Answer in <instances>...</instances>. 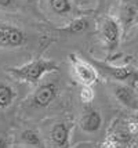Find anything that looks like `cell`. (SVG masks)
<instances>
[{"instance_id": "obj_1", "label": "cell", "mask_w": 138, "mask_h": 148, "mask_svg": "<svg viewBox=\"0 0 138 148\" xmlns=\"http://www.w3.org/2000/svg\"><path fill=\"white\" fill-rule=\"evenodd\" d=\"M57 69H58L57 62L50 61V60H44V58H37V60H33V61L25 65H21V66H11L7 71L13 77L18 79L21 82L37 84L40 82V79L46 73L57 71Z\"/></svg>"}, {"instance_id": "obj_2", "label": "cell", "mask_w": 138, "mask_h": 148, "mask_svg": "<svg viewBox=\"0 0 138 148\" xmlns=\"http://www.w3.org/2000/svg\"><path fill=\"white\" fill-rule=\"evenodd\" d=\"M95 68L97 71L101 72L102 75L109 77L115 82L119 83H124L128 86L135 87L138 84V68H134L131 65H112L105 61H99L95 58H90L88 60Z\"/></svg>"}, {"instance_id": "obj_3", "label": "cell", "mask_w": 138, "mask_h": 148, "mask_svg": "<svg viewBox=\"0 0 138 148\" xmlns=\"http://www.w3.org/2000/svg\"><path fill=\"white\" fill-rule=\"evenodd\" d=\"M71 68H72L73 76L80 84L92 86L98 79V71L90 61H86L80 58L77 54H69Z\"/></svg>"}, {"instance_id": "obj_4", "label": "cell", "mask_w": 138, "mask_h": 148, "mask_svg": "<svg viewBox=\"0 0 138 148\" xmlns=\"http://www.w3.org/2000/svg\"><path fill=\"white\" fill-rule=\"evenodd\" d=\"M99 32H101V38L105 43L106 49L109 51H115L119 47L120 43V38H122V26L116 18L113 17H105L101 22V28H99Z\"/></svg>"}, {"instance_id": "obj_5", "label": "cell", "mask_w": 138, "mask_h": 148, "mask_svg": "<svg viewBox=\"0 0 138 148\" xmlns=\"http://www.w3.org/2000/svg\"><path fill=\"white\" fill-rule=\"evenodd\" d=\"M27 33L11 24H0V47L18 49L27 43Z\"/></svg>"}, {"instance_id": "obj_6", "label": "cell", "mask_w": 138, "mask_h": 148, "mask_svg": "<svg viewBox=\"0 0 138 148\" xmlns=\"http://www.w3.org/2000/svg\"><path fill=\"white\" fill-rule=\"evenodd\" d=\"M112 93L123 107L131 111H138V93L135 91V87L115 82L112 84Z\"/></svg>"}, {"instance_id": "obj_7", "label": "cell", "mask_w": 138, "mask_h": 148, "mask_svg": "<svg viewBox=\"0 0 138 148\" xmlns=\"http://www.w3.org/2000/svg\"><path fill=\"white\" fill-rule=\"evenodd\" d=\"M57 94H58L57 83H44L33 93L31 104L32 107H36V108H46L55 100Z\"/></svg>"}, {"instance_id": "obj_8", "label": "cell", "mask_w": 138, "mask_h": 148, "mask_svg": "<svg viewBox=\"0 0 138 148\" xmlns=\"http://www.w3.org/2000/svg\"><path fill=\"white\" fill-rule=\"evenodd\" d=\"M119 22L122 26V31L124 33L128 32L133 26L138 24V3L135 1H124L120 7Z\"/></svg>"}, {"instance_id": "obj_9", "label": "cell", "mask_w": 138, "mask_h": 148, "mask_svg": "<svg viewBox=\"0 0 138 148\" xmlns=\"http://www.w3.org/2000/svg\"><path fill=\"white\" fill-rule=\"evenodd\" d=\"M71 130H72V123L58 122L54 125L51 133H50L54 148H69V145H71Z\"/></svg>"}, {"instance_id": "obj_10", "label": "cell", "mask_w": 138, "mask_h": 148, "mask_svg": "<svg viewBox=\"0 0 138 148\" xmlns=\"http://www.w3.org/2000/svg\"><path fill=\"white\" fill-rule=\"evenodd\" d=\"M102 126V115L98 110H88L80 119V129L87 134L97 133Z\"/></svg>"}, {"instance_id": "obj_11", "label": "cell", "mask_w": 138, "mask_h": 148, "mask_svg": "<svg viewBox=\"0 0 138 148\" xmlns=\"http://www.w3.org/2000/svg\"><path fill=\"white\" fill-rule=\"evenodd\" d=\"M21 138V143L25 144L27 147H31V148H44V144H43V140L40 134L33 129H27L24 130L20 136Z\"/></svg>"}, {"instance_id": "obj_12", "label": "cell", "mask_w": 138, "mask_h": 148, "mask_svg": "<svg viewBox=\"0 0 138 148\" xmlns=\"http://www.w3.org/2000/svg\"><path fill=\"white\" fill-rule=\"evenodd\" d=\"M15 100V90L10 84L0 83V110H7Z\"/></svg>"}, {"instance_id": "obj_13", "label": "cell", "mask_w": 138, "mask_h": 148, "mask_svg": "<svg viewBox=\"0 0 138 148\" xmlns=\"http://www.w3.org/2000/svg\"><path fill=\"white\" fill-rule=\"evenodd\" d=\"M88 26H90V21L84 17H79V18L73 19L72 22H69L64 28V32H68L71 35H80V33L86 32Z\"/></svg>"}, {"instance_id": "obj_14", "label": "cell", "mask_w": 138, "mask_h": 148, "mask_svg": "<svg viewBox=\"0 0 138 148\" xmlns=\"http://www.w3.org/2000/svg\"><path fill=\"white\" fill-rule=\"evenodd\" d=\"M48 6L57 15H68L73 11L72 0H48Z\"/></svg>"}, {"instance_id": "obj_15", "label": "cell", "mask_w": 138, "mask_h": 148, "mask_svg": "<svg viewBox=\"0 0 138 148\" xmlns=\"http://www.w3.org/2000/svg\"><path fill=\"white\" fill-rule=\"evenodd\" d=\"M79 97L82 100V103L88 104L94 100V91H92L91 86H87V84H82L80 86V91H79Z\"/></svg>"}, {"instance_id": "obj_16", "label": "cell", "mask_w": 138, "mask_h": 148, "mask_svg": "<svg viewBox=\"0 0 138 148\" xmlns=\"http://www.w3.org/2000/svg\"><path fill=\"white\" fill-rule=\"evenodd\" d=\"M99 148H118V141L113 137H108L104 140V143L101 144Z\"/></svg>"}, {"instance_id": "obj_17", "label": "cell", "mask_w": 138, "mask_h": 148, "mask_svg": "<svg viewBox=\"0 0 138 148\" xmlns=\"http://www.w3.org/2000/svg\"><path fill=\"white\" fill-rule=\"evenodd\" d=\"M15 4H17V0H0L1 8H11V7H15Z\"/></svg>"}, {"instance_id": "obj_18", "label": "cell", "mask_w": 138, "mask_h": 148, "mask_svg": "<svg viewBox=\"0 0 138 148\" xmlns=\"http://www.w3.org/2000/svg\"><path fill=\"white\" fill-rule=\"evenodd\" d=\"M0 148H10V141L6 137H0Z\"/></svg>"}, {"instance_id": "obj_19", "label": "cell", "mask_w": 138, "mask_h": 148, "mask_svg": "<svg viewBox=\"0 0 138 148\" xmlns=\"http://www.w3.org/2000/svg\"><path fill=\"white\" fill-rule=\"evenodd\" d=\"M24 1H27V3H29V1H32V0H24Z\"/></svg>"}, {"instance_id": "obj_20", "label": "cell", "mask_w": 138, "mask_h": 148, "mask_svg": "<svg viewBox=\"0 0 138 148\" xmlns=\"http://www.w3.org/2000/svg\"><path fill=\"white\" fill-rule=\"evenodd\" d=\"M137 148H138V147H137Z\"/></svg>"}]
</instances>
